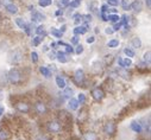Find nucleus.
<instances>
[{"instance_id":"56","label":"nucleus","mask_w":151,"mask_h":140,"mask_svg":"<svg viewBox=\"0 0 151 140\" xmlns=\"http://www.w3.org/2000/svg\"><path fill=\"white\" fill-rule=\"evenodd\" d=\"M65 29H67V28H65V25H63V26H62V28H61V30H60V31H61V32L63 33V32L65 31Z\"/></svg>"},{"instance_id":"17","label":"nucleus","mask_w":151,"mask_h":140,"mask_svg":"<svg viewBox=\"0 0 151 140\" xmlns=\"http://www.w3.org/2000/svg\"><path fill=\"white\" fill-rule=\"evenodd\" d=\"M131 129H132L133 132H136V133H140L142 132V125L139 122H137V121H133L132 124H131Z\"/></svg>"},{"instance_id":"20","label":"nucleus","mask_w":151,"mask_h":140,"mask_svg":"<svg viewBox=\"0 0 151 140\" xmlns=\"http://www.w3.org/2000/svg\"><path fill=\"white\" fill-rule=\"evenodd\" d=\"M84 140H99V138L94 132H87L84 134Z\"/></svg>"},{"instance_id":"32","label":"nucleus","mask_w":151,"mask_h":140,"mask_svg":"<svg viewBox=\"0 0 151 140\" xmlns=\"http://www.w3.org/2000/svg\"><path fill=\"white\" fill-rule=\"evenodd\" d=\"M51 35L55 36L56 38H61V37H62V32L58 31V30L55 29V28H52V29H51Z\"/></svg>"},{"instance_id":"15","label":"nucleus","mask_w":151,"mask_h":140,"mask_svg":"<svg viewBox=\"0 0 151 140\" xmlns=\"http://www.w3.org/2000/svg\"><path fill=\"white\" fill-rule=\"evenodd\" d=\"M118 74H119L123 78H125V80H130L131 78V74L127 71V69H125V68H120L119 70H118Z\"/></svg>"},{"instance_id":"8","label":"nucleus","mask_w":151,"mask_h":140,"mask_svg":"<svg viewBox=\"0 0 151 140\" xmlns=\"http://www.w3.org/2000/svg\"><path fill=\"white\" fill-rule=\"evenodd\" d=\"M74 81L78 85L83 83V81H84V72H83V70L78 69V70L75 71V74H74Z\"/></svg>"},{"instance_id":"54","label":"nucleus","mask_w":151,"mask_h":140,"mask_svg":"<svg viewBox=\"0 0 151 140\" xmlns=\"http://www.w3.org/2000/svg\"><path fill=\"white\" fill-rule=\"evenodd\" d=\"M145 3H146V6H148V9H150V7H151V4H150V0H146V1H145Z\"/></svg>"},{"instance_id":"37","label":"nucleus","mask_w":151,"mask_h":140,"mask_svg":"<svg viewBox=\"0 0 151 140\" xmlns=\"http://www.w3.org/2000/svg\"><path fill=\"white\" fill-rule=\"evenodd\" d=\"M150 56H151L150 50H149V51H146L145 54H144V61H145V63L148 62V64H150Z\"/></svg>"},{"instance_id":"43","label":"nucleus","mask_w":151,"mask_h":140,"mask_svg":"<svg viewBox=\"0 0 151 140\" xmlns=\"http://www.w3.org/2000/svg\"><path fill=\"white\" fill-rule=\"evenodd\" d=\"M64 46H65V48H67V49H65V51H67V52H65V54H71V52H74V49L71 48L70 45H67V44H64Z\"/></svg>"},{"instance_id":"55","label":"nucleus","mask_w":151,"mask_h":140,"mask_svg":"<svg viewBox=\"0 0 151 140\" xmlns=\"http://www.w3.org/2000/svg\"><path fill=\"white\" fill-rule=\"evenodd\" d=\"M56 46H57V43H51V48H54V49H56Z\"/></svg>"},{"instance_id":"33","label":"nucleus","mask_w":151,"mask_h":140,"mask_svg":"<svg viewBox=\"0 0 151 140\" xmlns=\"http://www.w3.org/2000/svg\"><path fill=\"white\" fill-rule=\"evenodd\" d=\"M42 37H39V36H37V37H35V38H32V45L34 46H37V45H39L41 44V42H42Z\"/></svg>"},{"instance_id":"22","label":"nucleus","mask_w":151,"mask_h":140,"mask_svg":"<svg viewBox=\"0 0 151 140\" xmlns=\"http://www.w3.org/2000/svg\"><path fill=\"white\" fill-rule=\"evenodd\" d=\"M131 44H132L133 48H137V49H139L140 46H142V41L138 38V37H135L132 41H131Z\"/></svg>"},{"instance_id":"7","label":"nucleus","mask_w":151,"mask_h":140,"mask_svg":"<svg viewBox=\"0 0 151 140\" xmlns=\"http://www.w3.org/2000/svg\"><path fill=\"white\" fill-rule=\"evenodd\" d=\"M92 97H93L95 101H101V100L105 97V93L101 88H95L92 90Z\"/></svg>"},{"instance_id":"52","label":"nucleus","mask_w":151,"mask_h":140,"mask_svg":"<svg viewBox=\"0 0 151 140\" xmlns=\"http://www.w3.org/2000/svg\"><path fill=\"white\" fill-rule=\"evenodd\" d=\"M62 13H63V11H62V10H58V11H56L55 14H56V16H61Z\"/></svg>"},{"instance_id":"31","label":"nucleus","mask_w":151,"mask_h":140,"mask_svg":"<svg viewBox=\"0 0 151 140\" xmlns=\"http://www.w3.org/2000/svg\"><path fill=\"white\" fill-rule=\"evenodd\" d=\"M6 83H7V75L0 72V85H5Z\"/></svg>"},{"instance_id":"2","label":"nucleus","mask_w":151,"mask_h":140,"mask_svg":"<svg viewBox=\"0 0 151 140\" xmlns=\"http://www.w3.org/2000/svg\"><path fill=\"white\" fill-rule=\"evenodd\" d=\"M23 52L20 51V50H13L11 54L9 55V61H10V63H12V64H19L22 61H23Z\"/></svg>"},{"instance_id":"36","label":"nucleus","mask_w":151,"mask_h":140,"mask_svg":"<svg viewBox=\"0 0 151 140\" xmlns=\"http://www.w3.org/2000/svg\"><path fill=\"white\" fill-rule=\"evenodd\" d=\"M31 61L34 62V63H37L38 62V54L37 52H31Z\"/></svg>"},{"instance_id":"48","label":"nucleus","mask_w":151,"mask_h":140,"mask_svg":"<svg viewBox=\"0 0 151 140\" xmlns=\"http://www.w3.org/2000/svg\"><path fill=\"white\" fill-rule=\"evenodd\" d=\"M86 41H87V43H88V44H92V43H94V41H95V38H94L93 36H92V37H88V38L86 39Z\"/></svg>"},{"instance_id":"39","label":"nucleus","mask_w":151,"mask_h":140,"mask_svg":"<svg viewBox=\"0 0 151 140\" xmlns=\"http://www.w3.org/2000/svg\"><path fill=\"white\" fill-rule=\"evenodd\" d=\"M81 18H82V16L80 14V13H76V14H74V16H73V19H74V22H75L76 24L81 20Z\"/></svg>"},{"instance_id":"60","label":"nucleus","mask_w":151,"mask_h":140,"mask_svg":"<svg viewBox=\"0 0 151 140\" xmlns=\"http://www.w3.org/2000/svg\"><path fill=\"white\" fill-rule=\"evenodd\" d=\"M0 4H1V3H0Z\"/></svg>"},{"instance_id":"9","label":"nucleus","mask_w":151,"mask_h":140,"mask_svg":"<svg viewBox=\"0 0 151 140\" xmlns=\"http://www.w3.org/2000/svg\"><path fill=\"white\" fill-rule=\"evenodd\" d=\"M118 62H119V65L121 66V68H125V69H127L129 66L132 65V61H131V58H129V57L124 58V59L121 57H119L118 58Z\"/></svg>"},{"instance_id":"44","label":"nucleus","mask_w":151,"mask_h":140,"mask_svg":"<svg viewBox=\"0 0 151 140\" xmlns=\"http://www.w3.org/2000/svg\"><path fill=\"white\" fill-rule=\"evenodd\" d=\"M105 32H106V35H112V33L114 32V30H113V28H106Z\"/></svg>"},{"instance_id":"40","label":"nucleus","mask_w":151,"mask_h":140,"mask_svg":"<svg viewBox=\"0 0 151 140\" xmlns=\"http://www.w3.org/2000/svg\"><path fill=\"white\" fill-rule=\"evenodd\" d=\"M75 52H76V54H77V55H80V54H82V52H83V46H82L81 44H78V45L76 46V50H75Z\"/></svg>"},{"instance_id":"38","label":"nucleus","mask_w":151,"mask_h":140,"mask_svg":"<svg viewBox=\"0 0 151 140\" xmlns=\"http://www.w3.org/2000/svg\"><path fill=\"white\" fill-rule=\"evenodd\" d=\"M84 101H86V96H84V94H80V95H78L77 102L80 103V105H82V103H84Z\"/></svg>"},{"instance_id":"19","label":"nucleus","mask_w":151,"mask_h":140,"mask_svg":"<svg viewBox=\"0 0 151 140\" xmlns=\"http://www.w3.org/2000/svg\"><path fill=\"white\" fill-rule=\"evenodd\" d=\"M39 71H41V74L47 78H49L51 76V71L47 68V66H41V68H39Z\"/></svg>"},{"instance_id":"53","label":"nucleus","mask_w":151,"mask_h":140,"mask_svg":"<svg viewBox=\"0 0 151 140\" xmlns=\"http://www.w3.org/2000/svg\"><path fill=\"white\" fill-rule=\"evenodd\" d=\"M4 114V107H1V106H0V116H1Z\"/></svg>"},{"instance_id":"59","label":"nucleus","mask_w":151,"mask_h":140,"mask_svg":"<svg viewBox=\"0 0 151 140\" xmlns=\"http://www.w3.org/2000/svg\"><path fill=\"white\" fill-rule=\"evenodd\" d=\"M80 1H81V0H80Z\"/></svg>"},{"instance_id":"42","label":"nucleus","mask_w":151,"mask_h":140,"mask_svg":"<svg viewBox=\"0 0 151 140\" xmlns=\"http://www.w3.org/2000/svg\"><path fill=\"white\" fill-rule=\"evenodd\" d=\"M107 4L111 6H117L119 4V0H107Z\"/></svg>"},{"instance_id":"23","label":"nucleus","mask_w":151,"mask_h":140,"mask_svg":"<svg viewBox=\"0 0 151 140\" xmlns=\"http://www.w3.org/2000/svg\"><path fill=\"white\" fill-rule=\"evenodd\" d=\"M36 33L39 37H42V38H44L45 36H47V32H45L44 26H38V28L36 29Z\"/></svg>"},{"instance_id":"26","label":"nucleus","mask_w":151,"mask_h":140,"mask_svg":"<svg viewBox=\"0 0 151 140\" xmlns=\"http://www.w3.org/2000/svg\"><path fill=\"white\" fill-rule=\"evenodd\" d=\"M52 4V0H38V5L41 7H48Z\"/></svg>"},{"instance_id":"47","label":"nucleus","mask_w":151,"mask_h":140,"mask_svg":"<svg viewBox=\"0 0 151 140\" xmlns=\"http://www.w3.org/2000/svg\"><path fill=\"white\" fill-rule=\"evenodd\" d=\"M121 26H123V24H121V23L119 22L118 24H115V26L113 28V30H114V31H118V30H120V28H121Z\"/></svg>"},{"instance_id":"57","label":"nucleus","mask_w":151,"mask_h":140,"mask_svg":"<svg viewBox=\"0 0 151 140\" xmlns=\"http://www.w3.org/2000/svg\"><path fill=\"white\" fill-rule=\"evenodd\" d=\"M1 19H3V17H1V14H0V20H1Z\"/></svg>"},{"instance_id":"16","label":"nucleus","mask_w":151,"mask_h":140,"mask_svg":"<svg viewBox=\"0 0 151 140\" xmlns=\"http://www.w3.org/2000/svg\"><path fill=\"white\" fill-rule=\"evenodd\" d=\"M87 28H86V26H76V28L74 29V33H75V35L76 36H78V35H84V33H86L87 32Z\"/></svg>"},{"instance_id":"50","label":"nucleus","mask_w":151,"mask_h":140,"mask_svg":"<svg viewBox=\"0 0 151 140\" xmlns=\"http://www.w3.org/2000/svg\"><path fill=\"white\" fill-rule=\"evenodd\" d=\"M108 11V6L107 5H102L101 6V12H107Z\"/></svg>"},{"instance_id":"5","label":"nucleus","mask_w":151,"mask_h":140,"mask_svg":"<svg viewBox=\"0 0 151 140\" xmlns=\"http://www.w3.org/2000/svg\"><path fill=\"white\" fill-rule=\"evenodd\" d=\"M35 110H36L37 114H39V115H44L45 113L48 112L47 105H45L44 102H42V101H38V102L35 103Z\"/></svg>"},{"instance_id":"25","label":"nucleus","mask_w":151,"mask_h":140,"mask_svg":"<svg viewBox=\"0 0 151 140\" xmlns=\"http://www.w3.org/2000/svg\"><path fill=\"white\" fill-rule=\"evenodd\" d=\"M107 20L112 22V23H117V22L120 20V17L118 14H115V13H113V14H108L107 16Z\"/></svg>"},{"instance_id":"18","label":"nucleus","mask_w":151,"mask_h":140,"mask_svg":"<svg viewBox=\"0 0 151 140\" xmlns=\"http://www.w3.org/2000/svg\"><path fill=\"white\" fill-rule=\"evenodd\" d=\"M56 84H57L58 88H61V89H64L65 85H67V84H65L64 78L61 77V76H57V77H56Z\"/></svg>"},{"instance_id":"28","label":"nucleus","mask_w":151,"mask_h":140,"mask_svg":"<svg viewBox=\"0 0 151 140\" xmlns=\"http://www.w3.org/2000/svg\"><path fill=\"white\" fill-rule=\"evenodd\" d=\"M124 54H125L129 58H132V57H135V51L132 50V49H130V48H125L124 49Z\"/></svg>"},{"instance_id":"45","label":"nucleus","mask_w":151,"mask_h":140,"mask_svg":"<svg viewBox=\"0 0 151 140\" xmlns=\"http://www.w3.org/2000/svg\"><path fill=\"white\" fill-rule=\"evenodd\" d=\"M78 39H80V38H78V36H74L73 38H71V43H73V44H77L78 43Z\"/></svg>"},{"instance_id":"46","label":"nucleus","mask_w":151,"mask_h":140,"mask_svg":"<svg viewBox=\"0 0 151 140\" xmlns=\"http://www.w3.org/2000/svg\"><path fill=\"white\" fill-rule=\"evenodd\" d=\"M13 1H15V0H1V3L6 6V5H10V4H13Z\"/></svg>"},{"instance_id":"10","label":"nucleus","mask_w":151,"mask_h":140,"mask_svg":"<svg viewBox=\"0 0 151 140\" xmlns=\"http://www.w3.org/2000/svg\"><path fill=\"white\" fill-rule=\"evenodd\" d=\"M130 9L133 10L137 13H139L142 11V9H143V5L140 3V0H136V1H133L132 4H130Z\"/></svg>"},{"instance_id":"3","label":"nucleus","mask_w":151,"mask_h":140,"mask_svg":"<svg viewBox=\"0 0 151 140\" xmlns=\"http://www.w3.org/2000/svg\"><path fill=\"white\" fill-rule=\"evenodd\" d=\"M47 128L51 133H60L62 131V124L60 121H57V120H52V121L48 122Z\"/></svg>"},{"instance_id":"51","label":"nucleus","mask_w":151,"mask_h":140,"mask_svg":"<svg viewBox=\"0 0 151 140\" xmlns=\"http://www.w3.org/2000/svg\"><path fill=\"white\" fill-rule=\"evenodd\" d=\"M49 58H50V59H54V58H56V54H54V52H50Z\"/></svg>"},{"instance_id":"30","label":"nucleus","mask_w":151,"mask_h":140,"mask_svg":"<svg viewBox=\"0 0 151 140\" xmlns=\"http://www.w3.org/2000/svg\"><path fill=\"white\" fill-rule=\"evenodd\" d=\"M73 89H70V88H67V87H65L64 88V93H63V96L64 97H70L71 99V96H73Z\"/></svg>"},{"instance_id":"11","label":"nucleus","mask_w":151,"mask_h":140,"mask_svg":"<svg viewBox=\"0 0 151 140\" xmlns=\"http://www.w3.org/2000/svg\"><path fill=\"white\" fill-rule=\"evenodd\" d=\"M45 18H47V17H45L41 12H34V13H32V16H31L32 22H43V20H45Z\"/></svg>"},{"instance_id":"27","label":"nucleus","mask_w":151,"mask_h":140,"mask_svg":"<svg viewBox=\"0 0 151 140\" xmlns=\"http://www.w3.org/2000/svg\"><path fill=\"white\" fill-rule=\"evenodd\" d=\"M118 45H119V41H118V39H111V41L107 43L108 48H112V49L118 48Z\"/></svg>"},{"instance_id":"58","label":"nucleus","mask_w":151,"mask_h":140,"mask_svg":"<svg viewBox=\"0 0 151 140\" xmlns=\"http://www.w3.org/2000/svg\"><path fill=\"white\" fill-rule=\"evenodd\" d=\"M44 140H48V139H44Z\"/></svg>"},{"instance_id":"4","label":"nucleus","mask_w":151,"mask_h":140,"mask_svg":"<svg viewBox=\"0 0 151 140\" xmlns=\"http://www.w3.org/2000/svg\"><path fill=\"white\" fill-rule=\"evenodd\" d=\"M104 132L106 133L107 135H109V137L114 135V134H115V132H117L115 124H114V122H112V121L106 122V124H105V126H104Z\"/></svg>"},{"instance_id":"29","label":"nucleus","mask_w":151,"mask_h":140,"mask_svg":"<svg viewBox=\"0 0 151 140\" xmlns=\"http://www.w3.org/2000/svg\"><path fill=\"white\" fill-rule=\"evenodd\" d=\"M16 24L19 26V29H22V30H24L25 26H26V23L23 20L22 18H17V19H16Z\"/></svg>"},{"instance_id":"12","label":"nucleus","mask_w":151,"mask_h":140,"mask_svg":"<svg viewBox=\"0 0 151 140\" xmlns=\"http://www.w3.org/2000/svg\"><path fill=\"white\" fill-rule=\"evenodd\" d=\"M78 106H80V103L77 102V100L75 99H70L69 100V102H68V107L70 110H76L78 108Z\"/></svg>"},{"instance_id":"49","label":"nucleus","mask_w":151,"mask_h":140,"mask_svg":"<svg viewBox=\"0 0 151 140\" xmlns=\"http://www.w3.org/2000/svg\"><path fill=\"white\" fill-rule=\"evenodd\" d=\"M70 3V0H61V5L62 6H68Z\"/></svg>"},{"instance_id":"21","label":"nucleus","mask_w":151,"mask_h":140,"mask_svg":"<svg viewBox=\"0 0 151 140\" xmlns=\"http://www.w3.org/2000/svg\"><path fill=\"white\" fill-rule=\"evenodd\" d=\"M87 120V110L82 109L80 113H78V122H83Z\"/></svg>"},{"instance_id":"13","label":"nucleus","mask_w":151,"mask_h":140,"mask_svg":"<svg viewBox=\"0 0 151 140\" xmlns=\"http://www.w3.org/2000/svg\"><path fill=\"white\" fill-rule=\"evenodd\" d=\"M6 11L11 14H17L18 13V6L15 4H10V5H6Z\"/></svg>"},{"instance_id":"34","label":"nucleus","mask_w":151,"mask_h":140,"mask_svg":"<svg viewBox=\"0 0 151 140\" xmlns=\"http://www.w3.org/2000/svg\"><path fill=\"white\" fill-rule=\"evenodd\" d=\"M120 4L124 10H130V0H121Z\"/></svg>"},{"instance_id":"35","label":"nucleus","mask_w":151,"mask_h":140,"mask_svg":"<svg viewBox=\"0 0 151 140\" xmlns=\"http://www.w3.org/2000/svg\"><path fill=\"white\" fill-rule=\"evenodd\" d=\"M80 4H81L80 0H74V1H70L68 6H70V7H73V9H76V7L80 6Z\"/></svg>"},{"instance_id":"6","label":"nucleus","mask_w":151,"mask_h":140,"mask_svg":"<svg viewBox=\"0 0 151 140\" xmlns=\"http://www.w3.org/2000/svg\"><path fill=\"white\" fill-rule=\"evenodd\" d=\"M16 109H17L19 113H23V114H25V113H29V112H30V106L26 103V102L19 101V102L16 103Z\"/></svg>"},{"instance_id":"41","label":"nucleus","mask_w":151,"mask_h":140,"mask_svg":"<svg viewBox=\"0 0 151 140\" xmlns=\"http://www.w3.org/2000/svg\"><path fill=\"white\" fill-rule=\"evenodd\" d=\"M82 18H83V20L84 22H92V18H93V17H92V14H83L82 16Z\"/></svg>"},{"instance_id":"14","label":"nucleus","mask_w":151,"mask_h":140,"mask_svg":"<svg viewBox=\"0 0 151 140\" xmlns=\"http://www.w3.org/2000/svg\"><path fill=\"white\" fill-rule=\"evenodd\" d=\"M56 58L58 59V62H61V63H67L68 62V57H67V54H65V52H57Z\"/></svg>"},{"instance_id":"24","label":"nucleus","mask_w":151,"mask_h":140,"mask_svg":"<svg viewBox=\"0 0 151 140\" xmlns=\"http://www.w3.org/2000/svg\"><path fill=\"white\" fill-rule=\"evenodd\" d=\"M10 133L6 129H0V140H9Z\"/></svg>"},{"instance_id":"1","label":"nucleus","mask_w":151,"mask_h":140,"mask_svg":"<svg viewBox=\"0 0 151 140\" xmlns=\"http://www.w3.org/2000/svg\"><path fill=\"white\" fill-rule=\"evenodd\" d=\"M7 81L11 84H20L23 81V74L18 69H11L7 74Z\"/></svg>"}]
</instances>
